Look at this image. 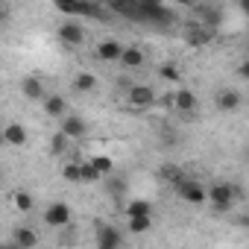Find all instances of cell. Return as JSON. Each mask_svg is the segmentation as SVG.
<instances>
[{"mask_svg": "<svg viewBox=\"0 0 249 249\" xmlns=\"http://www.w3.org/2000/svg\"><path fill=\"white\" fill-rule=\"evenodd\" d=\"M97 179H100V170H97L91 161H85V164H82V182H97Z\"/></svg>", "mask_w": 249, "mask_h": 249, "instance_id": "83f0119b", "label": "cell"}, {"mask_svg": "<svg viewBox=\"0 0 249 249\" xmlns=\"http://www.w3.org/2000/svg\"><path fill=\"white\" fill-rule=\"evenodd\" d=\"M56 9L65 12V15H71V18H73V15H82V18H97V15H103L100 6H94V3H79V0H59Z\"/></svg>", "mask_w": 249, "mask_h": 249, "instance_id": "3957f363", "label": "cell"}, {"mask_svg": "<svg viewBox=\"0 0 249 249\" xmlns=\"http://www.w3.org/2000/svg\"><path fill=\"white\" fill-rule=\"evenodd\" d=\"M62 132H65L71 141H76V138H82V135L88 132V126H85V120H82V117L68 114V117H62Z\"/></svg>", "mask_w": 249, "mask_h": 249, "instance_id": "ba28073f", "label": "cell"}, {"mask_svg": "<svg viewBox=\"0 0 249 249\" xmlns=\"http://www.w3.org/2000/svg\"><path fill=\"white\" fill-rule=\"evenodd\" d=\"M15 243H21L24 249H33V246L38 243V234H36L30 226H21V229H15Z\"/></svg>", "mask_w": 249, "mask_h": 249, "instance_id": "ac0fdd59", "label": "cell"}, {"mask_svg": "<svg viewBox=\"0 0 249 249\" xmlns=\"http://www.w3.org/2000/svg\"><path fill=\"white\" fill-rule=\"evenodd\" d=\"M3 141L9 147H24L27 144V129L21 126V123H9V126L3 129Z\"/></svg>", "mask_w": 249, "mask_h": 249, "instance_id": "8fae6325", "label": "cell"}, {"mask_svg": "<svg viewBox=\"0 0 249 249\" xmlns=\"http://www.w3.org/2000/svg\"><path fill=\"white\" fill-rule=\"evenodd\" d=\"M62 176L68 182H82V164H65L62 167Z\"/></svg>", "mask_w": 249, "mask_h": 249, "instance_id": "7402d4cb", "label": "cell"}, {"mask_svg": "<svg viewBox=\"0 0 249 249\" xmlns=\"http://www.w3.org/2000/svg\"><path fill=\"white\" fill-rule=\"evenodd\" d=\"M44 111H47L50 117H68V114H65L68 106H65V100H62L59 94H47V97H44Z\"/></svg>", "mask_w": 249, "mask_h": 249, "instance_id": "5bb4252c", "label": "cell"}, {"mask_svg": "<svg viewBox=\"0 0 249 249\" xmlns=\"http://www.w3.org/2000/svg\"><path fill=\"white\" fill-rule=\"evenodd\" d=\"M246 164H249V147H246Z\"/></svg>", "mask_w": 249, "mask_h": 249, "instance_id": "836d02e7", "label": "cell"}, {"mask_svg": "<svg viewBox=\"0 0 249 249\" xmlns=\"http://www.w3.org/2000/svg\"><path fill=\"white\" fill-rule=\"evenodd\" d=\"M173 103H176L179 111H194V108H196V94L188 91V88H182V91L173 94Z\"/></svg>", "mask_w": 249, "mask_h": 249, "instance_id": "2e32d148", "label": "cell"}, {"mask_svg": "<svg viewBox=\"0 0 249 249\" xmlns=\"http://www.w3.org/2000/svg\"><path fill=\"white\" fill-rule=\"evenodd\" d=\"M15 205H18V211H33V196L27 191H18L15 194Z\"/></svg>", "mask_w": 249, "mask_h": 249, "instance_id": "cb8c5ba5", "label": "cell"}, {"mask_svg": "<svg viewBox=\"0 0 249 249\" xmlns=\"http://www.w3.org/2000/svg\"><path fill=\"white\" fill-rule=\"evenodd\" d=\"M234 196H237V188L229 185V182H214V185L208 188V199H211V208H214L217 214L229 211V208L234 205Z\"/></svg>", "mask_w": 249, "mask_h": 249, "instance_id": "6da1fadb", "label": "cell"}, {"mask_svg": "<svg viewBox=\"0 0 249 249\" xmlns=\"http://www.w3.org/2000/svg\"><path fill=\"white\" fill-rule=\"evenodd\" d=\"M246 59H249V41H246Z\"/></svg>", "mask_w": 249, "mask_h": 249, "instance_id": "e575fe53", "label": "cell"}, {"mask_svg": "<svg viewBox=\"0 0 249 249\" xmlns=\"http://www.w3.org/2000/svg\"><path fill=\"white\" fill-rule=\"evenodd\" d=\"M59 38H62L65 44L76 47V44H82V38H85V30H82L76 21H65V24L59 27Z\"/></svg>", "mask_w": 249, "mask_h": 249, "instance_id": "52a82bcc", "label": "cell"}, {"mask_svg": "<svg viewBox=\"0 0 249 249\" xmlns=\"http://www.w3.org/2000/svg\"><path fill=\"white\" fill-rule=\"evenodd\" d=\"M240 9H243V12L249 15V0H243V3H240Z\"/></svg>", "mask_w": 249, "mask_h": 249, "instance_id": "d6a6232c", "label": "cell"}, {"mask_svg": "<svg viewBox=\"0 0 249 249\" xmlns=\"http://www.w3.org/2000/svg\"><path fill=\"white\" fill-rule=\"evenodd\" d=\"M176 191H179V196H182L185 202H191V205H199V202H205V199H208V188H205V185H199L196 179H185Z\"/></svg>", "mask_w": 249, "mask_h": 249, "instance_id": "277c9868", "label": "cell"}, {"mask_svg": "<svg viewBox=\"0 0 249 249\" xmlns=\"http://www.w3.org/2000/svg\"><path fill=\"white\" fill-rule=\"evenodd\" d=\"M153 100H156V91H153L150 85H132V88H129V103H132V106L141 108V106H150Z\"/></svg>", "mask_w": 249, "mask_h": 249, "instance_id": "30bf717a", "label": "cell"}, {"mask_svg": "<svg viewBox=\"0 0 249 249\" xmlns=\"http://www.w3.org/2000/svg\"><path fill=\"white\" fill-rule=\"evenodd\" d=\"M97 249H120V234L111 226H97Z\"/></svg>", "mask_w": 249, "mask_h": 249, "instance_id": "9c48e42d", "label": "cell"}, {"mask_svg": "<svg viewBox=\"0 0 249 249\" xmlns=\"http://www.w3.org/2000/svg\"><path fill=\"white\" fill-rule=\"evenodd\" d=\"M159 73H161V79H167V82H179V68H176V65H161Z\"/></svg>", "mask_w": 249, "mask_h": 249, "instance_id": "d4e9b609", "label": "cell"}, {"mask_svg": "<svg viewBox=\"0 0 249 249\" xmlns=\"http://www.w3.org/2000/svg\"><path fill=\"white\" fill-rule=\"evenodd\" d=\"M123 50H126V47H123L117 38H106V41L97 44V56H100L103 62H120V59H123Z\"/></svg>", "mask_w": 249, "mask_h": 249, "instance_id": "8992f818", "label": "cell"}, {"mask_svg": "<svg viewBox=\"0 0 249 249\" xmlns=\"http://www.w3.org/2000/svg\"><path fill=\"white\" fill-rule=\"evenodd\" d=\"M111 12L141 21V6H138V3H129V0H114V3H111Z\"/></svg>", "mask_w": 249, "mask_h": 249, "instance_id": "e0dca14e", "label": "cell"}, {"mask_svg": "<svg viewBox=\"0 0 249 249\" xmlns=\"http://www.w3.org/2000/svg\"><path fill=\"white\" fill-rule=\"evenodd\" d=\"M120 65H123V68H141V65H144V50H141L138 44L126 47V50H123V59H120Z\"/></svg>", "mask_w": 249, "mask_h": 249, "instance_id": "9a60e30c", "label": "cell"}, {"mask_svg": "<svg viewBox=\"0 0 249 249\" xmlns=\"http://www.w3.org/2000/svg\"><path fill=\"white\" fill-rule=\"evenodd\" d=\"M217 106H220L223 111H234V108L240 106V94H237L234 88H223V91L217 94Z\"/></svg>", "mask_w": 249, "mask_h": 249, "instance_id": "4fadbf2b", "label": "cell"}, {"mask_svg": "<svg viewBox=\"0 0 249 249\" xmlns=\"http://www.w3.org/2000/svg\"><path fill=\"white\" fill-rule=\"evenodd\" d=\"M237 73H240L243 79H249V59H243V62L237 65Z\"/></svg>", "mask_w": 249, "mask_h": 249, "instance_id": "f546056e", "label": "cell"}, {"mask_svg": "<svg viewBox=\"0 0 249 249\" xmlns=\"http://www.w3.org/2000/svg\"><path fill=\"white\" fill-rule=\"evenodd\" d=\"M71 144V138L65 135V132H59V135H53V153H65V147Z\"/></svg>", "mask_w": 249, "mask_h": 249, "instance_id": "f1b7e54d", "label": "cell"}, {"mask_svg": "<svg viewBox=\"0 0 249 249\" xmlns=\"http://www.w3.org/2000/svg\"><path fill=\"white\" fill-rule=\"evenodd\" d=\"M44 223H47V226H56V229L68 226V223H71V208H68L65 202H53V205H47V211H44Z\"/></svg>", "mask_w": 249, "mask_h": 249, "instance_id": "5b68a950", "label": "cell"}, {"mask_svg": "<svg viewBox=\"0 0 249 249\" xmlns=\"http://www.w3.org/2000/svg\"><path fill=\"white\" fill-rule=\"evenodd\" d=\"M150 211H153V205L147 199H135V202L126 205V214L129 217H150Z\"/></svg>", "mask_w": 249, "mask_h": 249, "instance_id": "d6986e66", "label": "cell"}, {"mask_svg": "<svg viewBox=\"0 0 249 249\" xmlns=\"http://www.w3.org/2000/svg\"><path fill=\"white\" fill-rule=\"evenodd\" d=\"M199 15L205 18V24H208V27H217V24H220V12H217V9H211V6H199Z\"/></svg>", "mask_w": 249, "mask_h": 249, "instance_id": "603a6c76", "label": "cell"}, {"mask_svg": "<svg viewBox=\"0 0 249 249\" xmlns=\"http://www.w3.org/2000/svg\"><path fill=\"white\" fill-rule=\"evenodd\" d=\"M161 176H164V179H167V182H173V185H176V188H179V185H182V182H185V176H182V173H179V170H176V167H161Z\"/></svg>", "mask_w": 249, "mask_h": 249, "instance_id": "484cf974", "label": "cell"}, {"mask_svg": "<svg viewBox=\"0 0 249 249\" xmlns=\"http://www.w3.org/2000/svg\"><path fill=\"white\" fill-rule=\"evenodd\" d=\"M73 88H76V91H94V88H97V76H94V73H76Z\"/></svg>", "mask_w": 249, "mask_h": 249, "instance_id": "ffe728a7", "label": "cell"}, {"mask_svg": "<svg viewBox=\"0 0 249 249\" xmlns=\"http://www.w3.org/2000/svg\"><path fill=\"white\" fill-rule=\"evenodd\" d=\"M141 6V21H150V24H173V12L156 0H138Z\"/></svg>", "mask_w": 249, "mask_h": 249, "instance_id": "7a4b0ae2", "label": "cell"}, {"mask_svg": "<svg viewBox=\"0 0 249 249\" xmlns=\"http://www.w3.org/2000/svg\"><path fill=\"white\" fill-rule=\"evenodd\" d=\"M237 223H240L243 229H249V214H240V217H237Z\"/></svg>", "mask_w": 249, "mask_h": 249, "instance_id": "4dcf8cb0", "label": "cell"}, {"mask_svg": "<svg viewBox=\"0 0 249 249\" xmlns=\"http://www.w3.org/2000/svg\"><path fill=\"white\" fill-rule=\"evenodd\" d=\"M21 91H24V97H27V100H41V97H47V91H44L41 79H36V76H27V79L21 82Z\"/></svg>", "mask_w": 249, "mask_h": 249, "instance_id": "7c38bea8", "label": "cell"}, {"mask_svg": "<svg viewBox=\"0 0 249 249\" xmlns=\"http://www.w3.org/2000/svg\"><path fill=\"white\" fill-rule=\"evenodd\" d=\"M129 231H132V234L150 231V217H129Z\"/></svg>", "mask_w": 249, "mask_h": 249, "instance_id": "44dd1931", "label": "cell"}, {"mask_svg": "<svg viewBox=\"0 0 249 249\" xmlns=\"http://www.w3.org/2000/svg\"><path fill=\"white\" fill-rule=\"evenodd\" d=\"M91 164H94L100 173H111V159H108V156H94Z\"/></svg>", "mask_w": 249, "mask_h": 249, "instance_id": "4316f807", "label": "cell"}, {"mask_svg": "<svg viewBox=\"0 0 249 249\" xmlns=\"http://www.w3.org/2000/svg\"><path fill=\"white\" fill-rule=\"evenodd\" d=\"M3 249H24L21 243H15V240H9V243H3Z\"/></svg>", "mask_w": 249, "mask_h": 249, "instance_id": "1f68e13d", "label": "cell"}]
</instances>
